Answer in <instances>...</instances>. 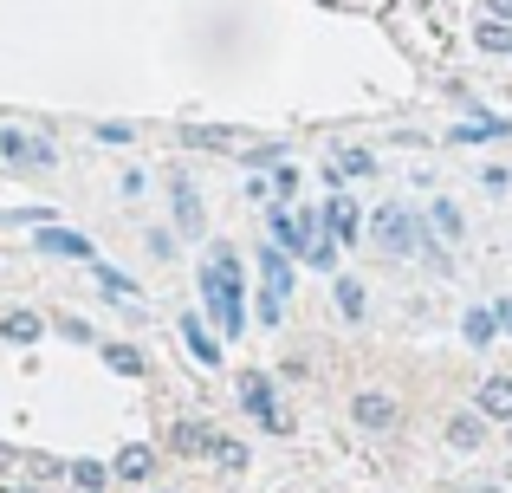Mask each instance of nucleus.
<instances>
[{"label": "nucleus", "mask_w": 512, "mask_h": 493, "mask_svg": "<svg viewBox=\"0 0 512 493\" xmlns=\"http://www.w3.org/2000/svg\"><path fill=\"white\" fill-rule=\"evenodd\" d=\"M338 169H344V176H370L376 156H370V150H344V163H338Z\"/></svg>", "instance_id": "nucleus-28"}, {"label": "nucleus", "mask_w": 512, "mask_h": 493, "mask_svg": "<svg viewBox=\"0 0 512 493\" xmlns=\"http://www.w3.org/2000/svg\"><path fill=\"white\" fill-rule=\"evenodd\" d=\"M266 228H273V241H279V253H312V234H305V221L292 215V208H266Z\"/></svg>", "instance_id": "nucleus-8"}, {"label": "nucleus", "mask_w": 512, "mask_h": 493, "mask_svg": "<svg viewBox=\"0 0 512 493\" xmlns=\"http://www.w3.org/2000/svg\"><path fill=\"white\" fill-rule=\"evenodd\" d=\"M305 266L331 273V266H338V241H331V234H318V241H312V253H305Z\"/></svg>", "instance_id": "nucleus-25"}, {"label": "nucleus", "mask_w": 512, "mask_h": 493, "mask_svg": "<svg viewBox=\"0 0 512 493\" xmlns=\"http://www.w3.org/2000/svg\"><path fill=\"white\" fill-rule=\"evenodd\" d=\"M260 292H273V299L292 292V260L279 247H260Z\"/></svg>", "instance_id": "nucleus-10"}, {"label": "nucleus", "mask_w": 512, "mask_h": 493, "mask_svg": "<svg viewBox=\"0 0 512 493\" xmlns=\"http://www.w3.org/2000/svg\"><path fill=\"white\" fill-rule=\"evenodd\" d=\"M480 416L512 422V377H487V383H480Z\"/></svg>", "instance_id": "nucleus-15"}, {"label": "nucleus", "mask_w": 512, "mask_h": 493, "mask_svg": "<svg viewBox=\"0 0 512 493\" xmlns=\"http://www.w3.org/2000/svg\"><path fill=\"white\" fill-rule=\"evenodd\" d=\"M214 461H221L227 474H240V468H247V442H234V435H221V442H214Z\"/></svg>", "instance_id": "nucleus-24"}, {"label": "nucleus", "mask_w": 512, "mask_h": 493, "mask_svg": "<svg viewBox=\"0 0 512 493\" xmlns=\"http://www.w3.org/2000/svg\"><path fill=\"white\" fill-rule=\"evenodd\" d=\"M467 344H493V331H500V318H493V305H487V312H467Z\"/></svg>", "instance_id": "nucleus-21"}, {"label": "nucleus", "mask_w": 512, "mask_h": 493, "mask_svg": "<svg viewBox=\"0 0 512 493\" xmlns=\"http://www.w3.org/2000/svg\"><path fill=\"white\" fill-rule=\"evenodd\" d=\"M98 286L117 292V299H130V292H137V279H124V273H111V266H98Z\"/></svg>", "instance_id": "nucleus-26"}, {"label": "nucleus", "mask_w": 512, "mask_h": 493, "mask_svg": "<svg viewBox=\"0 0 512 493\" xmlns=\"http://www.w3.org/2000/svg\"><path fill=\"white\" fill-rule=\"evenodd\" d=\"M111 474H117V481H150V474H156V448H143V442H130V448H117V461H111Z\"/></svg>", "instance_id": "nucleus-12"}, {"label": "nucleus", "mask_w": 512, "mask_h": 493, "mask_svg": "<svg viewBox=\"0 0 512 493\" xmlns=\"http://www.w3.org/2000/svg\"><path fill=\"white\" fill-rule=\"evenodd\" d=\"M65 474H72V487H78V493H104V487L117 481V474L104 468V461H72V468H65Z\"/></svg>", "instance_id": "nucleus-16"}, {"label": "nucleus", "mask_w": 512, "mask_h": 493, "mask_svg": "<svg viewBox=\"0 0 512 493\" xmlns=\"http://www.w3.org/2000/svg\"><path fill=\"white\" fill-rule=\"evenodd\" d=\"M500 130L506 124H493V117H487V124H461V130H454V143H480V137H500Z\"/></svg>", "instance_id": "nucleus-27"}, {"label": "nucleus", "mask_w": 512, "mask_h": 493, "mask_svg": "<svg viewBox=\"0 0 512 493\" xmlns=\"http://www.w3.org/2000/svg\"><path fill=\"white\" fill-rule=\"evenodd\" d=\"M182 338H188V351H195L208 370H221V338H214V331L201 325V318H182Z\"/></svg>", "instance_id": "nucleus-14"}, {"label": "nucleus", "mask_w": 512, "mask_h": 493, "mask_svg": "<svg viewBox=\"0 0 512 493\" xmlns=\"http://www.w3.org/2000/svg\"><path fill=\"white\" fill-rule=\"evenodd\" d=\"M480 442H487V422L480 416H454L448 422V448H480Z\"/></svg>", "instance_id": "nucleus-17"}, {"label": "nucleus", "mask_w": 512, "mask_h": 493, "mask_svg": "<svg viewBox=\"0 0 512 493\" xmlns=\"http://www.w3.org/2000/svg\"><path fill=\"white\" fill-rule=\"evenodd\" d=\"M175 455H214V442H221V435L208 429V422H175Z\"/></svg>", "instance_id": "nucleus-13"}, {"label": "nucleus", "mask_w": 512, "mask_h": 493, "mask_svg": "<svg viewBox=\"0 0 512 493\" xmlns=\"http://www.w3.org/2000/svg\"><path fill=\"white\" fill-rule=\"evenodd\" d=\"M182 137L195 143V150H247V156H279L273 143L260 150V137H247V130H221V124H188Z\"/></svg>", "instance_id": "nucleus-5"}, {"label": "nucleus", "mask_w": 512, "mask_h": 493, "mask_svg": "<svg viewBox=\"0 0 512 493\" xmlns=\"http://www.w3.org/2000/svg\"><path fill=\"white\" fill-rule=\"evenodd\" d=\"M33 241H39V253H59V260H91V241L72 228H39Z\"/></svg>", "instance_id": "nucleus-11"}, {"label": "nucleus", "mask_w": 512, "mask_h": 493, "mask_svg": "<svg viewBox=\"0 0 512 493\" xmlns=\"http://www.w3.org/2000/svg\"><path fill=\"white\" fill-rule=\"evenodd\" d=\"M0 331H7L13 344H39V331H46V325H39V312H7V318H0Z\"/></svg>", "instance_id": "nucleus-18"}, {"label": "nucleus", "mask_w": 512, "mask_h": 493, "mask_svg": "<svg viewBox=\"0 0 512 493\" xmlns=\"http://www.w3.org/2000/svg\"><path fill=\"white\" fill-rule=\"evenodd\" d=\"M396 396H383V390H363V396H350V422L357 429H370V435H383V429H396Z\"/></svg>", "instance_id": "nucleus-6"}, {"label": "nucleus", "mask_w": 512, "mask_h": 493, "mask_svg": "<svg viewBox=\"0 0 512 493\" xmlns=\"http://www.w3.org/2000/svg\"><path fill=\"white\" fill-rule=\"evenodd\" d=\"M428 228H435L441 241H461V208H454V202H435V208H428Z\"/></svg>", "instance_id": "nucleus-20"}, {"label": "nucleus", "mask_w": 512, "mask_h": 493, "mask_svg": "<svg viewBox=\"0 0 512 493\" xmlns=\"http://www.w3.org/2000/svg\"><path fill=\"white\" fill-rule=\"evenodd\" d=\"M104 364H111L117 377H143V351L137 344H104Z\"/></svg>", "instance_id": "nucleus-19"}, {"label": "nucleus", "mask_w": 512, "mask_h": 493, "mask_svg": "<svg viewBox=\"0 0 512 493\" xmlns=\"http://www.w3.org/2000/svg\"><path fill=\"white\" fill-rule=\"evenodd\" d=\"M338 312H344V318H363V312H370V299H363L357 279H338Z\"/></svg>", "instance_id": "nucleus-22"}, {"label": "nucleus", "mask_w": 512, "mask_h": 493, "mask_svg": "<svg viewBox=\"0 0 512 493\" xmlns=\"http://www.w3.org/2000/svg\"><path fill=\"white\" fill-rule=\"evenodd\" d=\"M201 299H208L214 318H221L227 338H240V331L253 325V318H247V292H240V260H234V247H214V253H208V266H201Z\"/></svg>", "instance_id": "nucleus-1"}, {"label": "nucleus", "mask_w": 512, "mask_h": 493, "mask_svg": "<svg viewBox=\"0 0 512 493\" xmlns=\"http://www.w3.org/2000/svg\"><path fill=\"white\" fill-rule=\"evenodd\" d=\"M169 195H175V228H182L188 241H195V234L208 228V208H201L195 176H188V169H175V176H169Z\"/></svg>", "instance_id": "nucleus-4"}, {"label": "nucleus", "mask_w": 512, "mask_h": 493, "mask_svg": "<svg viewBox=\"0 0 512 493\" xmlns=\"http://www.w3.org/2000/svg\"><path fill=\"white\" fill-rule=\"evenodd\" d=\"M357 228H363V208L350 202V195H331L325 202V234L331 241H357Z\"/></svg>", "instance_id": "nucleus-9"}, {"label": "nucleus", "mask_w": 512, "mask_h": 493, "mask_svg": "<svg viewBox=\"0 0 512 493\" xmlns=\"http://www.w3.org/2000/svg\"><path fill=\"white\" fill-rule=\"evenodd\" d=\"M240 403H247V416H253V422H266L273 435H286V429H292L286 409H279V396H273V383H266L260 370H247V377H240Z\"/></svg>", "instance_id": "nucleus-3"}, {"label": "nucleus", "mask_w": 512, "mask_h": 493, "mask_svg": "<svg viewBox=\"0 0 512 493\" xmlns=\"http://www.w3.org/2000/svg\"><path fill=\"white\" fill-rule=\"evenodd\" d=\"M474 39H480L487 52H512V26H506V20H480V33H474Z\"/></svg>", "instance_id": "nucleus-23"}, {"label": "nucleus", "mask_w": 512, "mask_h": 493, "mask_svg": "<svg viewBox=\"0 0 512 493\" xmlns=\"http://www.w3.org/2000/svg\"><path fill=\"white\" fill-rule=\"evenodd\" d=\"M0 156H7V163H26V169H52L59 163V150H52L46 137H26V130H0Z\"/></svg>", "instance_id": "nucleus-7"}, {"label": "nucleus", "mask_w": 512, "mask_h": 493, "mask_svg": "<svg viewBox=\"0 0 512 493\" xmlns=\"http://www.w3.org/2000/svg\"><path fill=\"white\" fill-rule=\"evenodd\" d=\"M493 318H500V331H512V299H500V305H493Z\"/></svg>", "instance_id": "nucleus-30"}, {"label": "nucleus", "mask_w": 512, "mask_h": 493, "mask_svg": "<svg viewBox=\"0 0 512 493\" xmlns=\"http://www.w3.org/2000/svg\"><path fill=\"white\" fill-rule=\"evenodd\" d=\"M370 241L383 253H415V241H422V215H409V208H376L370 215Z\"/></svg>", "instance_id": "nucleus-2"}, {"label": "nucleus", "mask_w": 512, "mask_h": 493, "mask_svg": "<svg viewBox=\"0 0 512 493\" xmlns=\"http://www.w3.org/2000/svg\"><path fill=\"white\" fill-rule=\"evenodd\" d=\"M487 13H493V20H506V26H512V0H487Z\"/></svg>", "instance_id": "nucleus-29"}]
</instances>
